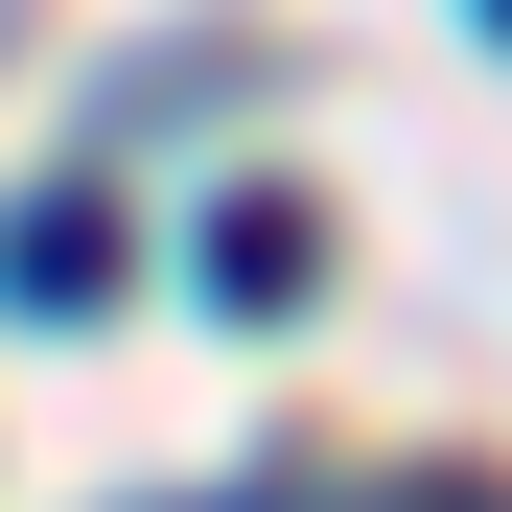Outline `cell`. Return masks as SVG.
<instances>
[{
    "mask_svg": "<svg viewBox=\"0 0 512 512\" xmlns=\"http://www.w3.org/2000/svg\"><path fill=\"white\" fill-rule=\"evenodd\" d=\"M187 280H210V303H233V326H280V303H303V280H326V210H303V187H233V210H210V233H187Z\"/></svg>",
    "mask_w": 512,
    "mask_h": 512,
    "instance_id": "obj_1",
    "label": "cell"
},
{
    "mask_svg": "<svg viewBox=\"0 0 512 512\" xmlns=\"http://www.w3.org/2000/svg\"><path fill=\"white\" fill-rule=\"evenodd\" d=\"M0 303H24V326L117 303V210H94V187H24V210H0Z\"/></svg>",
    "mask_w": 512,
    "mask_h": 512,
    "instance_id": "obj_2",
    "label": "cell"
},
{
    "mask_svg": "<svg viewBox=\"0 0 512 512\" xmlns=\"http://www.w3.org/2000/svg\"><path fill=\"white\" fill-rule=\"evenodd\" d=\"M489 24H512V0H489Z\"/></svg>",
    "mask_w": 512,
    "mask_h": 512,
    "instance_id": "obj_3",
    "label": "cell"
}]
</instances>
